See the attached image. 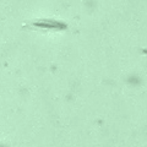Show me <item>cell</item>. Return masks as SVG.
<instances>
[{
  "mask_svg": "<svg viewBox=\"0 0 147 147\" xmlns=\"http://www.w3.org/2000/svg\"><path fill=\"white\" fill-rule=\"evenodd\" d=\"M0 147H5V146H3V145H0Z\"/></svg>",
  "mask_w": 147,
  "mask_h": 147,
  "instance_id": "cell-1",
  "label": "cell"
}]
</instances>
